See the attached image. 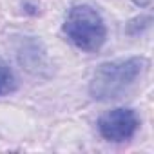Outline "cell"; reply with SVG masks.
Here are the masks:
<instances>
[{"label":"cell","instance_id":"3957f363","mask_svg":"<svg viewBox=\"0 0 154 154\" xmlns=\"http://www.w3.org/2000/svg\"><path fill=\"white\" fill-rule=\"evenodd\" d=\"M138 125H140V120L136 112L132 109H123V107L112 109L98 120L100 134L105 140L116 141V143L131 140L138 131Z\"/></svg>","mask_w":154,"mask_h":154},{"label":"cell","instance_id":"5b68a950","mask_svg":"<svg viewBox=\"0 0 154 154\" xmlns=\"http://www.w3.org/2000/svg\"><path fill=\"white\" fill-rule=\"evenodd\" d=\"M132 2H134V4H138V6H149L152 0H132Z\"/></svg>","mask_w":154,"mask_h":154},{"label":"cell","instance_id":"7a4b0ae2","mask_svg":"<svg viewBox=\"0 0 154 154\" xmlns=\"http://www.w3.org/2000/svg\"><path fill=\"white\" fill-rule=\"evenodd\" d=\"M63 33L74 47L87 53L98 51L107 38V29L100 13L87 4H78L69 9Z\"/></svg>","mask_w":154,"mask_h":154},{"label":"cell","instance_id":"277c9868","mask_svg":"<svg viewBox=\"0 0 154 154\" xmlns=\"http://www.w3.org/2000/svg\"><path fill=\"white\" fill-rule=\"evenodd\" d=\"M15 87H17V80H15L13 71L0 60V96L13 93Z\"/></svg>","mask_w":154,"mask_h":154},{"label":"cell","instance_id":"6da1fadb","mask_svg":"<svg viewBox=\"0 0 154 154\" xmlns=\"http://www.w3.org/2000/svg\"><path fill=\"white\" fill-rule=\"evenodd\" d=\"M147 65H149V62L145 58H138V56L102 63L91 80L93 98H96V100L122 98L145 72Z\"/></svg>","mask_w":154,"mask_h":154}]
</instances>
